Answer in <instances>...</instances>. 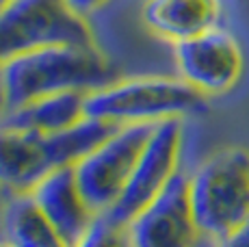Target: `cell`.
<instances>
[{"label": "cell", "instance_id": "cell-1", "mask_svg": "<svg viewBox=\"0 0 249 247\" xmlns=\"http://www.w3.org/2000/svg\"><path fill=\"white\" fill-rule=\"evenodd\" d=\"M113 80L115 65L95 44L46 46L0 65V87L7 111L54 93H91Z\"/></svg>", "mask_w": 249, "mask_h": 247}, {"label": "cell", "instance_id": "cell-2", "mask_svg": "<svg viewBox=\"0 0 249 247\" xmlns=\"http://www.w3.org/2000/svg\"><path fill=\"white\" fill-rule=\"evenodd\" d=\"M117 126L85 117L59 132H37L0 122V187L31 193L50 172L76 165Z\"/></svg>", "mask_w": 249, "mask_h": 247}, {"label": "cell", "instance_id": "cell-3", "mask_svg": "<svg viewBox=\"0 0 249 247\" xmlns=\"http://www.w3.org/2000/svg\"><path fill=\"white\" fill-rule=\"evenodd\" d=\"M204 96L180 76H132L87 93L89 117L113 126L160 124L204 111Z\"/></svg>", "mask_w": 249, "mask_h": 247}, {"label": "cell", "instance_id": "cell-4", "mask_svg": "<svg viewBox=\"0 0 249 247\" xmlns=\"http://www.w3.org/2000/svg\"><path fill=\"white\" fill-rule=\"evenodd\" d=\"M189 202L202 236L221 241L249 219V152L223 148L189 178Z\"/></svg>", "mask_w": 249, "mask_h": 247}, {"label": "cell", "instance_id": "cell-5", "mask_svg": "<svg viewBox=\"0 0 249 247\" xmlns=\"http://www.w3.org/2000/svg\"><path fill=\"white\" fill-rule=\"evenodd\" d=\"M56 44H95L87 18L68 0H13L0 9V65Z\"/></svg>", "mask_w": 249, "mask_h": 247}, {"label": "cell", "instance_id": "cell-6", "mask_svg": "<svg viewBox=\"0 0 249 247\" xmlns=\"http://www.w3.org/2000/svg\"><path fill=\"white\" fill-rule=\"evenodd\" d=\"M154 126L156 124L117 126L74 165L78 187L95 215H107L115 206Z\"/></svg>", "mask_w": 249, "mask_h": 247}, {"label": "cell", "instance_id": "cell-7", "mask_svg": "<svg viewBox=\"0 0 249 247\" xmlns=\"http://www.w3.org/2000/svg\"><path fill=\"white\" fill-rule=\"evenodd\" d=\"M182 141H184L182 120H165L156 124L139 154L122 195L107 212L113 221L128 226V221L137 212H141L152 199L160 195L162 189L178 174Z\"/></svg>", "mask_w": 249, "mask_h": 247}, {"label": "cell", "instance_id": "cell-8", "mask_svg": "<svg viewBox=\"0 0 249 247\" xmlns=\"http://www.w3.org/2000/svg\"><path fill=\"white\" fill-rule=\"evenodd\" d=\"M174 56L180 78L204 98L230 91L245 68L238 39L221 26L174 44Z\"/></svg>", "mask_w": 249, "mask_h": 247}, {"label": "cell", "instance_id": "cell-9", "mask_svg": "<svg viewBox=\"0 0 249 247\" xmlns=\"http://www.w3.org/2000/svg\"><path fill=\"white\" fill-rule=\"evenodd\" d=\"M130 247H195L202 236L189 202V178L180 172L126 226Z\"/></svg>", "mask_w": 249, "mask_h": 247}, {"label": "cell", "instance_id": "cell-10", "mask_svg": "<svg viewBox=\"0 0 249 247\" xmlns=\"http://www.w3.org/2000/svg\"><path fill=\"white\" fill-rule=\"evenodd\" d=\"M28 195L61 236L74 247L98 215L91 211L76 180L74 165L50 172Z\"/></svg>", "mask_w": 249, "mask_h": 247}, {"label": "cell", "instance_id": "cell-11", "mask_svg": "<svg viewBox=\"0 0 249 247\" xmlns=\"http://www.w3.org/2000/svg\"><path fill=\"white\" fill-rule=\"evenodd\" d=\"M221 0H145L141 7L147 31L169 44H180L221 26Z\"/></svg>", "mask_w": 249, "mask_h": 247}, {"label": "cell", "instance_id": "cell-12", "mask_svg": "<svg viewBox=\"0 0 249 247\" xmlns=\"http://www.w3.org/2000/svg\"><path fill=\"white\" fill-rule=\"evenodd\" d=\"M85 100H87V93L83 91H65L54 93V96H44L33 100V102L22 104L18 108H9L0 117V122L9 124V126L26 128V130L59 132L87 117Z\"/></svg>", "mask_w": 249, "mask_h": 247}, {"label": "cell", "instance_id": "cell-13", "mask_svg": "<svg viewBox=\"0 0 249 247\" xmlns=\"http://www.w3.org/2000/svg\"><path fill=\"white\" fill-rule=\"evenodd\" d=\"M2 234L13 247H70L28 193H11L2 208Z\"/></svg>", "mask_w": 249, "mask_h": 247}, {"label": "cell", "instance_id": "cell-14", "mask_svg": "<svg viewBox=\"0 0 249 247\" xmlns=\"http://www.w3.org/2000/svg\"><path fill=\"white\" fill-rule=\"evenodd\" d=\"M74 247H130L126 226L113 221L108 215H98Z\"/></svg>", "mask_w": 249, "mask_h": 247}, {"label": "cell", "instance_id": "cell-15", "mask_svg": "<svg viewBox=\"0 0 249 247\" xmlns=\"http://www.w3.org/2000/svg\"><path fill=\"white\" fill-rule=\"evenodd\" d=\"M217 247H249V219L226 239L217 241Z\"/></svg>", "mask_w": 249, "mask_h": 247}, {"label": "cell", "instance_id": "cell-16", "mask_svg": "<svg viewBox=\"0 0 249 247\" xmlns=\"http://www.w3.org/2000/svg\"><path fill=\"white\" fill-rule=\"evenodd\" d=\"M68 2L76 13H80V16L87 18L89 13H93V11H98L100 7H104L108 0H68Z\"/></svg>", "mask_w": 249, "mask_h": 247}, {"label": "cell", "instance_id": "cell-17", "mask_svg": "<svg viewBox=\"0 0 249 247\" xmlns=\"http://www.w3.org/2000/svg\"><path fill=\"white\" fill-rule=\"evenodd\" d=\"M7 113V102H4V93H2V87H0V117Z\"/></svg>", "mask_w": 249, "mask_h": 247}, {"label": "cell", "instance_id": "cell-18", "mask_svg": "<svg viewBox=\"0 0 249 247\" xmlns=\"http://www.w3.org/2000/svg\"><path fill=\"white\" fill-rule=\"evenodd\" d=\"M11 2H13V0H0V9H4L7 4H11Z\"/></svg>", "mask_w": 249, "mask_h": 247}, {"label": "cell", "instance_id": "cell-19", "mask_svg": "<svg viewBox=\"0 0 249 247\" xmlns=\"http://www.w3.org/2000/svg\"><path fill=\"white\" fill-rule=\"evenodd\" d=\"M0 247H13L11 243H9V241L7 239H2V241H0Z\"/></svg>", "mask_w": 249, "mask_h": 247}]
</instances>
